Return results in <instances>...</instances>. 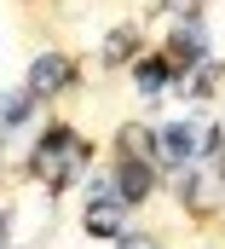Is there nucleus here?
I'll list each match as a JSON object with an SVG mask.
<instances>
[{"mask_svg": "<svg viewBox=\"0 0 225 249\" xmlns=\"http://www.w3.org/2000/svg\"><path fill=\"white\" fill-rule=\"evenodd\" d=\"M81 168H87V145H81V133H69V127H52L41 145H35V174L47 180V186H69V180H81Z\"/></svg>", "mask_w": 225, "mask_h": 249, "instance_id": "obj_1", "label": "nucleus"}, {"mask_svg": "<svg viewBox=\"0 0 225 249\" xmlns=\"http://www.w3.org/2000/svg\"><path fill=\"white\" fill-rule=\"evenodd\" d=\"M185 203H191V209L225 203V157L220 151H202V157L185 168Z\"/></svg>", "mask_w": 225, "mask_h": 249, "instance_id": "obj_2", "label": "nucleus"}, {"mask_svg": "<svg viewBox=\"0 0 225 249\" xmlns=\"http://www.w3.org/2000/svg\"><path fill=\"white\" fill-rule=\"evenodd\" d=\"M150 151H156V162H168L173 174H185V168L196 162V133H191L185 122H168L156 139H150Z\"/></svg>", "mask_w": 225, "mask_h": 249, "instance_id": "obj_3", "label": "nucleus"}, {"mask_svg": "<svg viewBox=\"0 0 225 249\" xmlns=\"http://www.w3.org/2000/svg\"><path fill=\"white\" fill-rule=\"evenodd\" d=\"M69 58H58V53H41V58L29 64V93L41 99V93H58V87H69Z\"/></svg>", "mask_w": 225, "mask_h": 249, "instance_id": "obj_4", "label": "nucleus"}, {"mask_svg": "<svg viewBox=\"0 0 225 249\" xmlns=\"http://www.w3.org/2000/svg\"><path fill=\"white\" fill-rule=\"evenodd\" d=\"M145 191H150V162L121 157V168H115V197H121V203H139Z\"/></svg>", "mask_w": 225, "mask_h": 249, "instance_id": "obj_5", "label": "nucleus"}, {"mask_svg": "<svg viewBox=\"0 0 225 249\" xmlns=\"http://www.w3.org/2000/svg\"><path fill=\"white\" fill-rule=\"evenodd\" d=\"M121 214H127V203H121V197H104L98 209H87V232L110 238V232H121Z\"/></svg>", "mask_w": 225, "mask_h": 249, "instance_id": "obj_6", "label": "nucleus"}, {"mask_svg": "<svg viewBox=\"0 0 225 249\" xmlns=\"http://www.w3.org/2000/svg\"><path fill=\"white\" fill-rule=\"evenodd\" d=\"M29 105H35V93L23 87V93H0V127H17L29 116Z\"/></svg>", "mask_w": 225, "mask_h": 249, "instance_id": "obj_7", "label": "nucleus"}, {"mask_svg": "<svg viewBox=\"0 0 225 249\" xmlns=\"http://www.w3.org/2000/svg\"><path fill=\"white\" fill-rule=\"evenodd\" d=\"M168 75H173L168 58H145V64H139V87H145V93H162V87H168Z\"/></svg>", "mask_w": 225, "mask_h": 249, "instance_id": "obj_8", "label": "nucleus"}, {"mask_svg": "<svg viewBox=\"0 0 225 249\" xmlns=\"http://www.w3.org/2000/svg\"><path fill=\"white\" fill-rule=\"evenodd\" d=\"M133 47H139V29H115L110 41H104V58H110V64H121Z\"/></svg>", "mask_w": 225, "mask_h": 249, "instance_id": "obj_9", "label": "nucleus"}, {"mask_svg": "<svg viewBox=\"0 0 225 249\" xmlns=\"http://www.w3.org/2000/svg\"><path fill=\"white\" fill-rule=\"evenodd\" d=\"M121 151L139 157V162H150V133H145V127H127V133H121Z\"/></svg>", "mask_w": 225, "mask_h": 249, "instance_id": "obj_10", "label": "nucleus"}, {"mask_svg": "<svg viewBox=\"0 0 225 249\" xmlns=\"http://www.w3.org/2000/svg\"><path fill=\"white\" fill-rule=\"evenodd\" d=\"M121 249H156L150 238H121Z\"/></svg>", "mask_w": 225, "mask_h": 249, "instance_id": "obj_11", "label": "nucleus"}, {"mask_svg": "<svg viewBox=\"0 0 225 249\" xmlns=\"http://www.w3.org/2000/svg\"><path fill=\"white\" fill-rule=\"evenodd\" d=\"M0 232H6V214H0Z\"/></svg>", "mask_w": 225, "mask_h": 249, "instance_id": "obj_12", "label": "nucleus"}]
</instances>
